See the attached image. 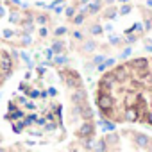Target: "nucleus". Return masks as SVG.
I'll return each mask as SVG.
<instances>
[{
	"label": "nucleus",
	"mask_w": 152,
	"mask_h": 152,
	"mask_svg": "<svg viewBox=\"0 0 152 152\" xmlns=\"http://www.w3.org/2000/svg\"><path fill=\"white\" fill-rule=\"evenodd\" d=\"M73 70L36 66L18 81L7 100L6 122L18 136L43 143L66 138V90L79 83Z\"/></svg>",
	"instance_id": "1"
},
{
	"label": "nucleus",
	"mask_w": 152,
	"mask_h": 152,
	"mask_svg": "<svg viewBox=\"0 0 152 152\" xmlns=\"http://www.w3.org/2000/svg\"><path fill=\"white\" fill-rule=\"evenodd\" d=\"M95 104L113 124L152 127V57L125 61L102 75Z\"/></svg>",
	"instance_id": "2"
},
{
	"label": "nucleus",
	"mask_w": 152,
	"mask_h": 152,
	"mask_svg": "<svg viewBox=\"0 0 152 152\" xmlns=\"http://www.w3.org/2000/svg\"><path fill=\"white\" fill-rule=\"evenodd\" d=\"M13 72V59H11V54L4 48H0V86H2L7 77Z\"/></svg>",
	"instance_id": "3"
},
{
	"label": "nucleus",
	"mask_w": 152,
	"mask_h": 152,
	"mask_svg": "<svg viewBox=\"0 0 152 152\" xmlns=\"http://www.w3.org/2000/svg\"><path fill=\"white\" fill-rule=\"evenodd\" d=\"M36 2H47V0H36Z\"/></svg>",
	"instance_id": "4"
}]
</instances>
